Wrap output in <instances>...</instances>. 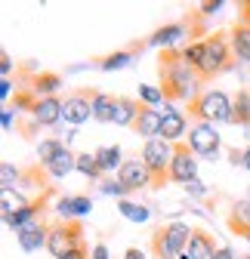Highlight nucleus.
<instances>
[{"label":"nucleus","mask_w":250,"mask_h":259,"mask_svg":"<svg viewBox=\"0 0 250 259\" xmlns=\"http://www.w3.org/2000/svg\"><path fill=\"white\" fill-rule=\"evenodd\" d=\"M77 173H84V176L93 179V182H99V179L105 176L102 167H99V160H96V154H90V151L77 154Z\"/></svg>","instance_id":"a878e982"},{"label":"nucleus","mask_w":250,"mask_h":259,"mask_svg":"<svg viewBox=\"0 0 250 259\" xmlns=\"http://www.w3.org/2000/svg\"><path fill=\"white\" fill-rule=\"evenodd\" d=\"M50 225H53V222H47V219H37V222H31L28 229L16 232V238H19V247H22V250H28V253H34V250L47 247Z\"/></svg>","instance_id":"dca6fc26"},{"label":"nucleus","mask_w":250,"mask_h":259,"mask_svg":"<svg viewBox=\"0 0 250 259\" xmlns=\"http://www.w3.org/2000/svg\"><path fill=\"white\" fill-rule=\"evenodd\" d=\"M139 102H142V105H151V108H158V105L164 102V93H161L158 87H151V83H142V87H139Z\"/></svg>","instance_id":"c756f323"},{"label":"nucleus","mask_w":250,"mask_h":259,"mask_svg":"<svg viewBox=\"0 0 250 259\" xmlns=\"http://www.w3.org/2000/svg\"><path fill=\"white\" fill-rule=\"evenodd\" d=\"M117 179L127 185L130 191H139V188H151V173L145 167L142 157H127L117 170Z\"/></svg>","instance_id":"9b49d317"},{"label":"nucleus","mask_w":250,"mask_h":259,"mask_svg":"<svg viewBox=\"0 0 250 259\" xmlns=\"http://www.w3.org/2000/svg\"><path fill=\"white\" fill-rule=\"evenodd\" d=\"M13 114H16L13 108H4V111H0V126H4V130L13 126Z\"/></svg>","instance_id":"4c0bfd02"},{"label":"nucleus","mask_w":250,"mask_h":259,"mask_svg":"<svg viewBox=\"0 0 250 259\" xmlns=\"http://www.w3.org/2000/svg\"><path fill=\"white\" fill-rule=\"evenodd\" d=\"M10 93H13V80H10V77H7V80H0V99L7 102V99H10Z\"/></svg>","instance_id":"ea45409f"},{"label":"nucleus","mask_w":250,"mask_h":259,"mask_svg":"<svg viewBox=\"0 0 250 259\" xmlns=\"http://www.w3.org/2000/svg\"><path fill=\"white\" fill-rule=\"evenodd\" d=\"M114 108H117V96L93 87V117L99 123H114Z\"/></svg>","instance_id":"aec40b11"},{"label":"nucleus","mask_w":250,"mask_h":259,"mask_svg":"<svg viewBox=\"0 0 250 259\" xmlns=\"http://www.w3.org/2000/svg\"><path fill=\"white\" fill-rule=\"evenodd\" d=\"M220 10H223V0H207V4H201V7H198V16H201V19H207L210 13H220Z\"/></svg>","instance_id":"72a5a7b5"},{"label":"nucleus","mask_w":250,"mask_h":259,"mask_svg":"<svg viewBox=\"0 0 250 259\" xmlns=\"http://www.w3.org/2000/svg\"><path fill=\"white\" fill-rule=\"evenodd\" d=\"M198 154L192 151L189 142H176L173 145V164H170V182H182V185H192L198 179Z\"/></svg>","instance_id":"0eeeda50"},{"label":"nucleus","mask_w":250,"mask_h":259,"mask_svg":"<svg viewBox=\"0 0 250 259\" xmlns=\"http://www.w3.org/2000/svg\"><path fill=\"white\" fill-rule=\"evenodd\" d=\"M123 259H145V256H142V250H136V247H127V250H123Z\"/></svg>","instance_id":"c03bdc74"},{"label":"nucleus","mask_w":250,"mask_h":259,"mask_svg":"<svg viewBox=\"0 0 250 259\" xmlns=\"http://www.w3.org/2000/svg\"><path fill=\"white\" fill-rule=\"evenodd\" d=\"M229 37H232L235 59H238V62H244V65H250V25L238 19V22L229 28Z\"/></svg>","instance_id":"6ab92c4d"},{"label":"nucleus","mask_w":250,"mask_h":259,"mask_svg":"<svg viewBox=\"0 0 250 259\" xmlns=\"http://www.w3.org/2000/svg\"><path fill=\"white\" fill-rule=\"evenodd\" d=\"M161 120H164V111L161 108H151V105H142L139 102V117L133 123V133L142 136L145 142L148 139H158L161 136Z\"/></svg>","instance_id":"ddd939ff"},{"label":"nucleus","mask_w":250,"mask_h":259,"mask_svg":"<svg viewBox=\"0 0 250 259\" xmlns=\"http://www.w3.org/2000/svg\"><path fill=\"white\" fill-rule=\"evenodd\" d=\"M247 259H250V256H247Z\"/></svg>","instance_id":"49530a36"},{"label":"nucleus","mask_w":250,"mask_h":259,"mask_svg":"<svg viewBox=\"0 0 250 259\" xmlns=\"http://www.w3.org/2000/svg\"><path fill=\"white\" fill-rule=\"evenodd\" d=\"M68 142H62V139H44L40 145H37V157H40V164H50V160L65 148Z\"/></svg>","instance_id":"bb28decb"},{"label":"nucleus","mask_w":250,"mask_h":259,"mask_svg":"<svg viewBox=\"0 0 250 259\" xmlns=\"http://www.w3.org/2000/svg\"><path fill=\"white\" fill-rule=\"evenodd\" d=\"M232 123L250 126V90H241L238 99L232 102Z\"/></svg>","instance_id":"393cba45"},{"label":"nucleus","mask_w":250,"mask_h":259,"mask_svg":"<svg viewBox=\"0 0 250 259\" xmlns=\"http://www.w3.org/2000/svg\"><path fill=\"white\" fill-rule=\"evenodd\" d=\"M93 154H96L102 173H117V170H120V164H123V154H120V148H117V145H102V148H96Z\"/></svg>","instance_id":"b1692460"},{"label":"nucleus","mask_w":250,"mask_h":259,"mask_svg":"<svg viewBox=\"0 0 250 259\" xmlns=\"http://www.w3.org/2000/svg\"><path fill=\"white\" fill-rule=\"evenodd\" d=\"M142 160H145V167H148V173H151V188H164L167 182H170V164H173V142H167V139H148L145 145H142V154H139Z\"/></svg>","instance_id":"39448f33"},{"label":"nucleus","mask_w":250,"mask_h":259,"mask_svg":"<svg viewBox=\"0 0 250 259\" xmlns=\"http://www.w3.org/2000/svg\"><path fill=\"white\" fill-rule=\"evenodd\" d=\"M185 188H189V194H195V198H204V185H201L198 179H195L192 185H185Z\"/></svg>","instance_id":"a19ab883"},{"label":"nucleus","mask_w":250,"mask_h":259,"mask_svg":"<svg viewBox=\"0 0 250 259\" xmlns=\"http://www.w3.org/2000/svg\"><path fill=\"white\" fill-rule=\"evenodd\" d=\"M62 105H65V102H62L59 96H50V99H37V105L31 108L28 117L34 120L37 126H56V123L62 120Z\"/></svg>","instance_id":"f3484780"},{"label":"nucleus","mask_w":250,"mask_h":259,"mask_svg":"<svg viewBox=\"0 0 250 259\" xmlns=\"http://www.w3.org/2000/svg\"><path fill=\"white\" fill-rule=\"evenodd\" d=\"M16 182H22V173L10 164V160H4V164H0V188H4V191H13Z\"/></svg>","instance_id":"c85d7f7f"},{"label":"nucleus","mask_w":250,"mask_h":259,"mask_svg":"<svg viewBox=\"0 0 250 259\" xmlns=\"http://www.w3.org/2000/svg\"><path fill=\"white\" fill-rule=\"evenodd\" d=\"M158 90L164 93V102H192L198 93H204L198 74L189 62H185L182 50H161L158 56Z\"/></svg>","instance_id":"f03ea898"},{"label":"nucleus","mask_w":250,"mask_h":259,"mask_svg":"<svg viewBox=\"0 0 250 259\" xmlns=\"http://www.w3.org/2000/svg\"><path fill=\"white\" fill-rule=\"evenodd\" d=\"M189 238H192V229L185 222H164L154 229L148 247H151L154 259H179L189 250Z\"/></svg>","instance_id":"20e7f679"},{"label":"nucleus","mask_w":250,"mask_h":259,"mask_svg":"<svg viewBox=\"0 0 250 259\" xmlns=\"http://www.w3.org/2000/svg\"><path fill=\"white\" fill-rule=\"evenodd\" d=\"M10 71H13V59H10V53H4L0 56V74H4V80L10 77Z\"/></svg>","instance_id":"f704fd0d"},{"label":"nucleus","mask_w":250,"mask_h":259,"mask_svg":"<svg viewBox=\"0 0 250 259\" xmlns=\"http://www.w3.org/2000/svg\"><path fill=\"white\" fill-rule=\"evenodd\" d=\"M182 56H185V62L195 68L201 87L213 83L220 74L232 71L235 65H238L229 31H213V34H207L204 40H195V44H189V47H182Z\"/></svg>","instance_id":"f257e3e1"},{"label":"nucleus","mask_w":250,"mask_h":259,"mask_svg":"<svg viewBox=\"0 0 250 259\" xmlns=\"http://www.w3.org/2000/svg\"><path fill=\"white\" fill-rule=\"evenodd\" d=\"M244 170H250V148H244Z\"/></svg>","instance_id":"a18cd8bd"},{"label":"nucleus","mask_w":250,"mask_h":259,"mask_svg":"<svg viewBox=\"0 0 250 259\" xmlns=\"http://www.w3.org/2000/svg\"><path fill=\"white\" fill-rule=\"evenodd\" d=\"M84 247V222L80 219H53L50 225V238H47V250L53 259H62L65 253Z\"/></svg>","instance_id":"423d86ee"},{"label":"nucleus","mask_w":250,"mask_h":259,"mask_svg":"<svg viewBox=\"0 0 250 259\" xmlns=\"http://www.w3.org/2000/svg\"><path fill=\"white\" fill-rule=\"evenodd\" d=\"M93 259H108V247L105 244H96V247H93Z\"/></svg>","instance_id":"79ce46f5"},{"label":"nucleus","mask_w":250,"mask_h":259,"mask_svg":"<svg viewBox=\"0 0 250 259\" xmlns=\"http://www.w3.org/2000/svg\"><path fill=\"white\" fill-rule=\"evenodd\" d=\"M189 117H195L198 123H232V102L223 90H204L189 102Z\"/></svg>","instance_id":"7ed1b4c3"},{"label":"nucleus","mask_w":250,"mask_h":259,"mask_svg":"<svg viewBox=\"0 0 250 259\" xmlns=\"http://www.w3.org/2000/svg\"><path fill=\"white\" fill-rule=\"evenodd\" d=\"M90 210H93V201L87 198V194H74V216H77V219H84Z\"/></svg>","instance_id":"473e14b6"},{"label":"nucleus","mask_w":250,"mask_h":259,"mask_svg":"<svg viewBox=\"0 0 250 259\" xmlns=\"http://www.w3.org/2000/svg\"><path fill=\"white\" fill-rule=\"evenodd\" d=\"M117 210L123 213V216H127L130 222H145L151 213H148V207H142V204H133V201H120L117 204Z\"/></svg>","instance_id":"cd10ccee"},{"label":"nucleus","mask_w":250,"mask_h":259,"mask_svg":"<svg viewBox=\"0 0 250 259\" xmlns=\"http://www.w3.org/2000/svg\"><path fill=\"white\" fill-rule=\"evenodd\" d=\"M229 232H232L235 238L250 241V198L232 204V213H229Z\"/></svg>","instance_id":"a211bd4d"},{"label":"nucleus","mask_w":250,"mask_h":259,"mask_svg":"<svg viewBox=\"0 0 250 259\" xmlns=\"http://www.w3.org/2000/svg\"><path fill=\"white\" fill-rule=\"evenodd\" d=\"M213 259H235V250H232V247H220Z\"/></svg>","instance_id":"37998d69"},{"label":"nucleus","mask_w":250,"mask_h":259,"mask_svg":"<svg viewBox=\"0 0 250 259\" xmlns=\"http://www.w3.org/2000/svg\"><path fill=\"white\" fill-rule=\"evenodd\" d=\"M93 117V87H80L71 96H65V105H62V120L68 126H80Z\"/></svg>","instance_id":"6e6552de"},{"label":"nucleus","mask_w":250,"mask_h":259,"mask_svg":"<svg viewBox=\"0 0 250 259\" xmlns=\"http://www.w3.org/2000/svg\"><path fill=\"white\" fill-rule=\"evenodd\" d=\"M220 244L216 238L207 232V229H192V238H189V250H185L179 259H213Z\"/></svg>","instance_id":"4468645a"},{"label":"nucleus","mask_w":250,"mask_h":259,"mask_svg":"<svg viewBox=\"0 0 250 259\" xmlns=\"http://www.w3.org/2000/svg\"><path fill=\"white\" fill-rule=\"evenodd\" d=\"M229 160L235 167H244V151H238V148H229Z\"/></svg>","instance_id":"58836bf2"},{"label":"nucleus","mask_w":250,"mask_h":259,"mask_svg":"<svg viewBox=\"0 0 250 259\" xmlns=\"http://www.w3.org/2000/svg\"><path fill=\"white\" fill-rule=\"evenodd\" d=\"M56 213H59V219H77L74 216V198H59L56 201Z\"/></svg>","instance_id":"2f4dec72"},{"label":"nucleus","mask_w":250,"mask_h":259,"mask_svg":"<svg viewBox=\"0 0 250 259\" xmlns=\"http://www.w3.org/2000/svg\"><path fill=\"white\" fill-rule=\"evenodd\" d=\"M53 194H56L53 188H47V191H40V194H37V198H34V201H28V204H19V207H16V210H13L10 216H4V222L10 225V229H16V232H22V229H28V225H31V222H37V219H44L40 213L47 210V201L53 198Z\"/></svg>","instance_id":"1a4fd4ad"},{"label":"nucleus","mask_w":250,"mask_h":259,"mask_svg":"<svg viewBox=\"0 0 250 259\" xmlns=\"http://www.w3.org/2000/svg\"><path fill=\"white\" fill-rule=\"evenodd\" d=\"M47 167V173L53 176V179H62V176H68L71 170H77V154L65 145V148H62L53 160H50V164H44Z\"/></svg>","instance_id":"4be33fe9"},{"label":"nucleus","mask_w":250,"mask_h":259,"mask_svg":"<svg viewBox=\"0 0 250 259\" xmlns=\"http://www.w3.org/2000/svg\"><path fill=\"white\" fill-rule=\"evenodd\" d=\"M99 188H102V194H117L120 201H127V194H130V188L123 185L117 176H114V179H102V185H99Z\"/></svg>","instance_id":"7c9ffc66"},{"label":"nucleus","mask_w":250,"mask_h":259,"mask_svg":"<svg viewBox=\"0 0 250 259\" xmlns=\"http://www.w3.org/2000/svg\"><path fill=\"white\" fill-rule=\"evenodd\" d=\"M238 19L250 25V0H241V4H238Z\"/></svg>","instance_id":"c9c22d12"},{"label":"nucleus","mask_w":250,"mask_h":259,"mask_svg":"<svg viewBox=\"0 0 250 259\" xmlns=\"http://www.w3.org/2000/svg\"><path fill=\"white\" fill-rule=\"evenodd\" d=\"M31 93L37 96V99H50L56 96V90H62V74L56 71H40V74H31Z\"/></svg>","instance_id":"412c9836"},{"label":"nucleus","mask_w":250,"mask_h":259,"mask_svg":"<svg viewBox=\"0 0 250 259\" xmlns=\"http://www.w3.org/2000/svg\"><path fill=\"white\" fill-rule=\"evenodd\" d=\"M185 130H189V117H185V111L167 105L164 108V120H161V139H167V142L176 145V142H182Z\"/></svg>","instance_id":"2eb2a0df"},{"label":"nucleus","mask_w":250,"mask_h":259,"mask_svg":"<svg viewBox=\"0 0 250 259\" xmlns=\"http://www.w3.org/2000/svg\"><path fill=\"white\" fill-rule=\"evenodd\" d=\"M142 50H148V40L133 44V47H127V50H114V53H108V56H99V59H93V65H96V68H102V71H117V68H127V65H133V59L142 56Z\"/></svg>","instance_id":"f8f14e48"},{"label":"nucleus","mask_w":250,"mask_h":259,"mask_svg":"<svg viewBox=\"0 0 250 259\" xmlns=\"http://www.w3.org/2000/svg\"><path fill=\"white\" fill-rule=\"evenodd\" d=\"M139 117V99H130V96H117V108H114V123L117 126H130Z\"/></svg>","instance_id":"5701e85b"},{"label":"nucleus","mask_w":250,"mask_h":259,"mask_svg":"<svg viewBox=\"0 0 250 259\" xmlns=\"http://www.w3.org/2000/svg\"><path fill=\"white\" fill-rule=\"evenodd\" d=\"M189 145L198 157H216L220 154V133H216L213 123H195L189 130Z\"/></svg>","instance_id":"9d476101"},{"label":"nucleus","mask_w":250,"mask_h":259,"mask_svg":"<svg viewBox=\"0 0 250 259\" xmlns=\"http://www.w3.org/2000/svg\"><path fill=\"white\" fill-rule=\"evenodd\" d=\"M62 259H93V256L87 253V244H84V247H77V250H71V253H65V256H62Z\"/></svg>","instance_id":"e433bc0d"}]
</instances>
